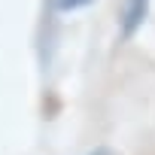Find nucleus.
<instances>
[{
  "label": "nucleus",
  "mask_w": 155,
  "mask_h": 155,
  "mask_svg": "<svg viewBox=\"0 0 155 155\" xmlns=\"http://www.w3.org/2000/svg\"><path fill=\"white\" fill-rule=\"evenodd\" d=\"M146 12H149V0H128L125 15H122V37L125 40H131L137 34V28L146 21Z\"/></svg>",
  "instance_id": "nucleus-1"
},
{
  "label": "nucleus",
  "mask_w": 155,
  "mask_h": 155,
  "mask_svg": "<svg viewBox=\"0 0 155 155\" xmlns=\"http://www.w3.org/2000/svg\"><path fill=\"white\" fill-rule=\"evenodd\" d=\"M55 3H58V9H79V6L91 3V0H55Z\"/></svg>",
  "instance_id": "nucleus-2"
}]
</instances>
